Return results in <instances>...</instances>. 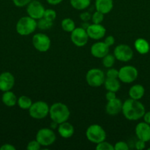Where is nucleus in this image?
<instances>
[{"instance_id":"nucleus-39","label":"nucleus","mask_w":150,"mask_h":150,"mask_svg":"<svg viewBox=\"0 0 150 150\" xmlns=\"http://www.w3.org/2000/svg\"><path fill=\"white\" fill-rule=\"evenodd\" d=\"M105 98L107 101L113 100L116 98V92H111V91H107V92L105 95Z\"/></svg>"},{"instance_id":"nucleus-4","label":"nucleus","mask_w":150,"mask_h":150,"mask_svg":"<svg viewBox=\"0 0 150 150\" xmlns=\"http://www.w3.org/2000/svg\"><path fill=\"white\" fill-rule=\"evenodd\" d=\"M85 136L90 142L96 144L104 141L107 137L104 129L101 125L97 124L90 125L85 131Z\"/></svg>"},{"instance_id":"nucleus-21","label":"nucleus","mask_w":150,"mask_h":150,"mask_svg":"<svg viewBox=\"0 0 150 150\" xmlns=\"http://www.w3.org/2000/svg\"><path fill=\"white\" fill-rule=\"evenodd\" d=\"M134 46L140 54H146L150 51L149 43L144 38H138L134 42Z\"/></svg>"},{"instance_id":"nucleus-36","label":"nucleus","mask_w":150,"mask_h":150,"mask_svg":"<svg viewBox=\"0 0 150 150\" xmlns=\"http://www.w3.org/2000/svg\"><path fill=\"white\" fill-rule=\"evenodd\" d=\"M91 16L92 15L89 12H82L79 15V18L83 22H88L90 20H91Z\"/></svg>"},{"instance_id":"nucleus-35","label":"nucleus","mask_w":150,"mask_h":150,"mask_svg":"<svg viewBox=\"0 0 150 150\" xmlns=\"http://www.w3.org/2000/svg\"><path fill=\"white\" fill-rule=\"evenodd\" d=\"M32 0H13L15 6L18 7H23L27 5Z\"/></svg>"},{"instance_id":"nucleus-42","label":"nucleus","mask_w":150,"mask_h":150,"mask_svg":"<svg viewBox=\"0 0 150 150\" xmlns=\"http://www.w3.org/2000/svg\"><path fill=\"white\" fill-rule=\"evenodd\" d=\"M47 1L48 4H49L50 5H57V4H60L63 0H46Z\"/></svg>"},{"instance_id":"nucleus-17","label":"nucleus","mask_w":150,"mask_h":150,"mask_svg":"<svg viewBox=\"0 0 150 150\" xmlns=\"http://www.w3.org/2000/svg\"><path fill=\"white\" fill-rule=\"evenodd\" d=\"M122 105L123 103L117 98L113 100L107 101V103L106 104L105 106L106 113L110 116L118 115L119 113L121 112Z\"/></svg>"},{"instance_id":"nucleus-19","label":"nucleus","mask_w":150,"mask_h":150,"mask_svg":"<svg viewBox=\"0 0 150 150\" xmlns=\"http://www.w3.org/2000/svg\"><path fill=\"white\" fill-rule=\"evenodd\" d=\"M96 10L104 13V15L110 13L113 8V0H96Z\"/></svg>"},{"instance_id":"nucleus-2","label":"nucleus","mask_w":150,"mask_h":150,"mask_svg":"<svg viewBox=\"0 0 150 150\" xmlns=\"http://www.w3.org/2000/svg\"><path fill=\"white\" fill-rule=\"evenodd\" d=\"M70 114L71 112L69 107L63 103H54L49 107V116L51 121L58 125L68 121L70 117Z\"/></svg>"},{"instance_id":"nucleus-25","label":"nucleus","mask_w":150,"mask_h":150,"mask_svg":"<svg viewBox=\"0 0 150 150\" xmlns=\"http://www.w3.org/2000/svg\"><path fill=\"white\" fill-rule=\"evenodd\" d=\"M32 100L26 95H21L18 98L17 104L20 108L23 110H29L32 104Z\"/></svg>"},{"instance_id":"nucleus-7","label":"nucleus","mask_w":150,"mask_h":150,"mask_svg":"<svg viewBox=\"0 0 150 150\" xmlns=\"http://www.w3.org/2000/svg\"><path fill=\"white\" fill-rule=\"evenodd\" d=\"M35 139L39 142L41 146H51L56 141V134L51 128L44 127L37 132Z\"/></svg>"},{"instance_id":"nucleus-32","label":"nucleus","mask_w":150,"mask_h":150,"mask_svg":"<svg viewBox=\"0 0 150 150\" xmlns=\"http://www.w3.org/2000/svg\"><path fill=\"white\" fill-rule=\"evenodd\" d=\"M41 145L39 142L35 139V140L30 141L26 145V149L27 150H39L41 149Z\"/></svg>"},{"instance_id":"nucleus-28","label":"nucleus","mask_w":150,"mask_h":150,"mask_svg":"<svg viewBox=\"0 0 150 150\" xmlns=\"http://www.w3.org/2000/svg\"><path fill=\"white\" fill-rule=\"evenodd\" d=\"M115 62H116V58L113 54H107L102 58V64L106 68H110L113 67L115 64Z\"/></svg>"},{"instance_id":"nucleus-38","label":"nucleus","mask_w":150,"mask_h":150,"mask_svg":"<svg viewBox=\"0 0 150 150\" xmlns=\"http://www.w3.org/2000/svg\"><path fill=\"white\" fill-rule=\"evenodd\" d=\"M135 149H138V150H142V149H145L146 142H144V141L138 139V140L135 142Z\"/></svg>"},{"instance_id":"nucleus-41","label":"nucleus","mask_w":150,"mask_h":150,"mask_svg":"<svg viewBox=\"0 0 150 150\" xmlns=\"http://www.w3.org/2000/svg\"><path fill=\"white\" fill-rule=\"evenodd\" d=\"M143 118H144V121L145 122H146L147 124L150 125V111H147V112H145Z\"/></svg>"},{"instance_id":"nucleus-9","label":"nucleus","mask_w":150,"mask_h":150,"mask_svg":"<svg viewBox=\"0 0 150 150\" xmlns=\"http://www.w3.org/2000/svg\"><path fill=\"white\" fill-rule=\"evenodd\" d=\"M32 45L38 51L41 53L46 52L51 47V40L48 35L44 33H36L33 35L32 40Z\"/></svg>"},{"instance_id":"nucleus-22","label":"nucleus","mask_w":150,"mask_h":150,"mask_svg":"<svg viewBox=\"0 0 150 150\" xmlns=\"http://www.w3.org/2000/svg\"><path fill=\"white\" fill-rule=\"evenodd\" d=\"M17 100L18 98L16 95L10 90L4 92L1 97V101L7 107H13L16 105L17 104Z\"/></svg>"},{"instance_id":"nucleus-15","label":"nucleus","mask_w":150,"mask_h":150,"mask_svg":"<svg viewBox=\"0 0 150 150\" xmlns=\"http://www.w3.org/2000/svg\"><path fill=\"white\" fill-rule=\"evenodd\" d=\"M109 48L104 42L98 41L93 44L91 47V54L94 57L97 59H102L109 54Z\"/></svg>"},{"instance_id":"nucleus-24","label":"nucleus","mask_w":150,"mask_h":150,"mask_svg":"<svg viewBox=\"0 0 150 150\" xmlns=\"http://www.w3.org/2000/svg\"><path fill=\"white\" fill-rule=\"evenodd\" d=\"M91 0H70V4L76 10H83L90 6Z\"/></svg>"},{"instance_id":"nucleus-18","label":"nucleus","mask_w":150,"mask_h":150,"mask_svg":"<svg viewBox=\"0 0 150 150\" xmlns=\"http://www.w3.org/2000/svg\"><path fill=\"white\" fill-rule=\"evenodd\" d=\"M57 132L63 139H69L74 134V127L71 123L66 121L58 125Z\"/></svg>"},{"instance_id":"nucleus-34","label":"nucleus","mask_w":150,"mask_h":150,"mask_svg":"<svg viewBox=\"0 0 150 150\" xmlns=\"http://www.w3.org/2000/svg\"><path fill=\"white\" fill-rule=\"evenodd\" d=\"M106 78H111V79H118L119 76V70L115 68H108L105 73Z\"/></svg>"},{"instance_id":"nucleus-10","label":"nucleus","mask_w":150,"mask_h":150,"mask_svg":"<svg viewBox=\"0 0 150 150\" xmlns=\"http://www.w3.org/2000/svg\"><path fill=\"white\" fill-rule=\"evenodd\" d=\"M113 55L118 61L126 62L130 61L133 57V51L128 45L119 44L114 48Z\"/></svg>"},{"instance_id":"nucleus-3","label":"nucleus","mask_w":150,"mask_h":150,"mask_svg":"<svg viewBox=\"0 0 150 150\" xmlns=\"http://www.w3.org/2000/svg\"><path fill=\"white\" fill-rule=\"evenodd\" d=\"M37 29V20L29 16L21 17L16 23V30L21 36H28Z\"/></svg>"},{"instance_id":"nucleus-5","label":"nucleus","mask_w":150,"mask_h":150,"mask_svg":"<svg viewBox=\"0 0 150 150\" xmlns=\"http://www.w3.org/2000/svg\"><path fill=\"white\" fill-rule=\"evenodd\" d=\"M29 114L35 120H42L46 118L49 113V106L48 103L44 101L39 100L32 103L29 108Z\"/></svg>"},{"instance_id":"nucleus-30","label":"nucleus","mask_w":150,"mask_h":150,"mask_svg":"<svg viewBox=\"0 0 150 150\" xmlns=\"http://www.w3.org/2000/svg\"><path fill=\"white\" fill-rule=\"evenodd\" d=\"M43 18L50 21L53 22L56 19V18H57V13H56L55 10H54L53 9H46V10H45V11H44V14Z\"/></svg>"},{"instance_id":"nucleus-6","label":"nucleus","mask_w":150,"mask_h":150,"mask_svg":"<svg viewBox=\"0 0 150 150\" xmlns=\"http://www.w3.org/2000/svg\"><path fill=\"white\" fill-rule=\"evenodd\" d=\"M106 76L104 72L99 68L90 69L86 73L85 80L91 87H99L104 84Z\"/></svg>"},{"instance_id":"nucleus-29","label":"nucleus","mask_w":150,"mask_h":150,"mask_svg":"<svg viewBox=\"0 0 150 150\" xmlns=\"http://www.w3.org/2000/svg\"><path fill=\"white\" fill-rule=\"evenodd\" d=\"M104 19V13L96 10L91 16V21L93 23H101Z\"/></svg>"},{"instance_id":"nucleus-23","label":"nucleus","mask_w":150,"mask_h":150,"mask_svg":"<svg viewBox=\"0 0 150 150\" xmlns=\"http://www.w3.org/2000/svg\"><path fill=\"white\" fill-rule=\"evenodd\" d=\"M103 85L107 91H111L114 92H117L121 87L120 81L119 79L106 78Z\"/></svg>"},{"instance_id":"nucleus-12","label":"nucleus","mask_w":150,"mask_h":150,"mask_svg":"<svg viewBox=\"0 0 150 150\" xmlns=\"http://www.w3.org/2000/svg\"><path fill=\"white\" fill-rule=\"evenodd\" d=\"M45 10V7L41 1L38 0H32L26 5V11L29 17L35 20H38L43 18Z\"/></svg>"},{"instance_id":"nucleus-14","label":"nucleus","mask_w":150,"mask_h":150,"mask_svg":"<svg viewBox=\"0 0 150 150\" xmlns=\"http://www.w3.org/2000/svg\"><path fill=\"white\" fill-rule=\"evenodd\" d=\"M15 84V77L10 72H4L0 74V91L7 92L13 89Z\"/></svg>"},{"instance_id":"nucleus-1","label":"nucleus","mask_w":150,"mask_h":150,"mask_svg":"<svg viewBox=\"0 0 150 150\" xmlns=\"http://www.w3.org/2000/svg\"><path fill=\"white\" fill-rule=\"evenodd\" d=\"M121 112L126 120L137 121L143 118L146 110L142 103L138 100L129 98L123 103Z\"/></svg>"},{"instance_id":"nucleus-33","label":"nucleus","mask_w":150,"mask_h":150,"mask_svg":"<svg viewBox=\"0 0 150 150\" xmlns=\"http://www.w3.org/2000/svg\"><path fill=\"white\" fill-rule=\"evenodd\" d=\"M114 146V150H128L129 149V146L127 143L123 141L118 142L113 145Z\"/></svg>"},{"instance_id":"nucleus-37","label":"nucleus","mask_w":150,"mask_h":150,"mask_svg":"<svg viewBox=\"0 0 150 150\" xmlns=\"http://www.w3.org/2000/svg\"><path fill=\"white\" fill-rule=\"evenodd\" d=\"M104 42V43L107 45V46H109V47L112 46V45H114V43H115L114 37L112 36V35H109V36H107V38H105Z\"/></svg>"},{"instance_id":"nucleus-43","label":"nucleus","mask_w":150,"mask_h":150,"mask_svg":"<svg viewBox=\"0 0 150 150\" xmlns=\"http://www.w3.org/2000/svg\"><path fill=\"white\" fill-rule=\"evenodd\" d=\"M149 142H150V141H149Z\"/></svg>"},{"instance_id":"nucleus-40","label":"nucleus","mask_w":150,"mask_h":150,"mask_svg":"<svg viewBox=\"0 0 150 150\" xmlns=\"http://www.w3.org/2000/svg\"><path fill=\"white\" fill-rule=\"evenodd\" d=\"M0 150H16V147L10 144H5L0 147Z\"/></svg>"},{"instance_id":"nucleus-31","label":"nucleus","mask_w":150,"mask_h":150,"mask_svg":"<svg viewBox=\"0 0 150 150\" xmlns=\"http://www.w3.org/2000/svg\"><path fill=\"white\" fill-rule=\"evenodd\" d=\"M96 150H114V146L109 142H106L105 140L100 143L97 144L96 146Z\"/></svg>"},{"instance_id":"nucleus-26","label":"nucleus","mask_w":150,"mask_h":150,"mask_svg":"<svg viewBox=\"0 0 150 150\" xmlns=\"http://www.w3.org/2000/svg\"><path fill=\"white\" fill-rule=\"evenodd\" d=\"M60 25H61V28L63 31L66 32H70V33L76 28L74 21L73 19L70 18L63 19Z\"/></svg>"},{"instance_id":"nucleus-16","label":"nucleus","mask_w":150,"mask_h":150,"mask_svg":"<svg viewBox=\"0 0 150 150\" xmlns=\"http://www.w3.org/2000/svg\"><path fill=\"white\" fill-rule=\"evenodd\" d=\"M135 132L138 139L145 142L150 141V125L145 122L138 123L135 127Z\"/></svg>"},{"instance_id":"nucleus-27","label":"nucleus","mask_w":150,"mask_h":150,"mask_svg":"<svg viewBox=\"0 0 150 150\" xmlns=\"http://www.w3.org/2000/svg\"><path fill=\"white\" fill-rule=\"evenodd\" d=\"M53 26V22L41 18L37 20V28H38L41 30H48L51 29Z\"/></svg>"},{"instance_id":"nucleus-13","label":"nucleus","mask_w":150,"mask_h":150,"mask_svg":"<svg viewBox=\"0 0 150 150\" xmlns=\"http://www.w3.org/2000/svg\"><path fill=\"white\" fill-rule=\"evenodd\" d=\"M88 37L94 40L102 39L106 34V29L101 23H92L86 29Z\"/></svg>"},{"instance_id":"nucleus-20","label":"nucleus","mask_w":150,"mask_h":150,"mask_svg":"<svg viewBox=\"0 0 150 150\" xmlns=\"http://www.w3.org/2000/svg\"><path fill=\"white\" fill-rule=\"evenodd\" d=\"M129 98L134 100H141L145 94V89L141 84H135L131 86L129 89Z\"/></svg>"},{"instance_id":"nucleus-8","label":"nucleus","mask_w":150,"mask_h":150,"mask_svg":"<svg viewBox=\"0 0 150 150\" xmlns=\"http://www.w3.org/2000/svg\"><path fill=\"white\" fill-rule=\"evenodd\" d=\"M138 76V71L132 65H125L119 70L118 79L124 83H131L135 81Z\"/></svg>"},{"instance_id":"nucleus-11","label":"nucleus","mask_w":150,"mask_h":150,"mask_svg":"<svg viewBox=\"0 0 150 150\" xmlns=\"http://www.w3.org/2000/svg\"><path fill=\"white\" fill-rule=\"evenodd\" d=\"M88 37L86 29L80 27H76L71 32V40L76 47H83L88 43Z\"/></svg>"}]
</instances>
